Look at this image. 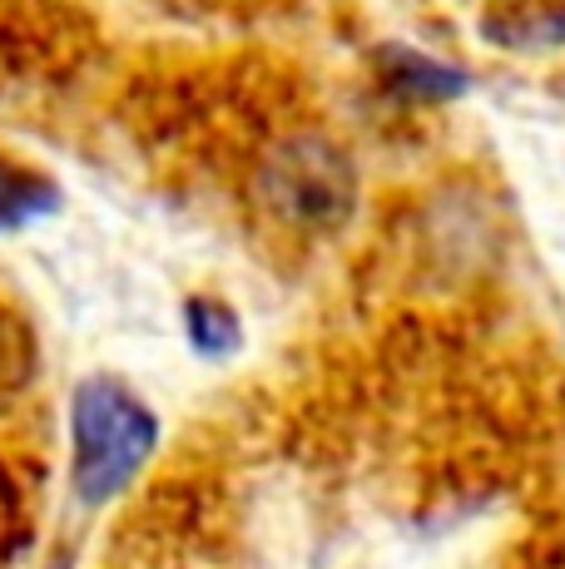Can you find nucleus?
<instances>
[{"mask_svg":"<svg viewBox=\"0 0 565 569\" xmlns=\"http://www.w3.org/2000/svg\"><path fill=\"white\" fill-rule=\"evenodd\" d=\"M377 74L387 80V90H397L402 100H417V104H442V100L466 94V74L462 70L427 60L422 50H407V46H383L377 50Z\"/></svg>","mask_w":565,"mask_h":569,"instance_id":"7ed1b4c3","label":"nucleus"},{"mask_svg":"<svg viewBox=\"0 0 565 569\" xmlns=\"http://www.w3.org/2000/svg\"><path fill=\"white\" fill-rule=\"evenodd\" d=\"M30 377H36V332L10 308H0V397L26 391Z\"/></svg>","mask_w":565,"mask_h":569,"instance_id":"39448f33","label":"nucleus"},{"mask_svg":"<svg viewBox=\"0 0 565 569\" xmlns=\"http://www.w3.org/2000/svg\"><path fill=\"white\" fill-rule=\"evenodd\" d=\"M70 446L75 496L85 506H105L155 456L159 421L129 387H119L110 377H90L70 401Z\"/></svg>","mask_w":565,"mask_h":569,"instance_id":"f03ea898","label":"nucleus"},{"mask_svg":"<svg viewBox=\"0 0 565 569\" xmlns=\"http://www.w3.org/2000/svg\"><path fill=\"white\" fill-rule=\"evenodd\" d=\"M60 208V183L30 163L0 154V233H16L26 223H40Z\"/></svg>","mask_w":565,"mask_h":569,"instance_id":"20e7f679","label":"nucleus"},{"mask_svg":"<svg viewBox=\"0 0 565 569\" xmlns=\"http://www.w3.org/2000/svg\"><path fill=\"white\" fill-rule=\"evenodd\" d=\"M248 193L288 233H338L357 208V169L338 139L288 134L264 149Z\"/></svg>","mask_w":565,"mask_h":569,"instance_id":"f257e3e1","label":"nucleus"},{"mask_svg":"<svg viewBox=\"0 0 565 569\" xmlns=\"http://www.w3.org/2000/svg\"><path fill=\"white\" fill-rule=\"evenodd\" d=\"M184 327H189V342L199 352H228L238 342V317L214 298H189L184 302Z\"/></svg>","mask_w":565,"mask_h":569,"instance_id":"423d86ee","label":"nucleus"}]
</instances>
